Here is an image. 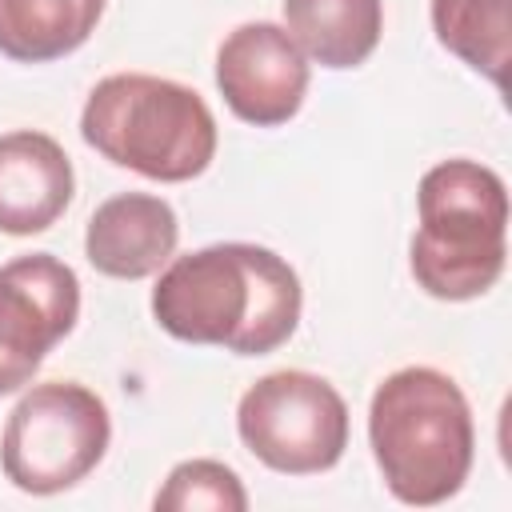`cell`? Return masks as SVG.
Wrapping results in <instances>:
<instances>
[{
    "instance_id": "6da1fadb",
    "label": "cell",
    "mask_w": 512,
    "mask_h": 512,
    "mask_svg": "<svg viewBox=\"0 0 512 512\" xmlns=\"http://www.w3.org/2000/svg\"><path fill=\"white\" fill-rule=\"evenodd\" d=\"M300 308L304 292L292 264L244 240L172 256L152 288V316L168 336L236 356H268L288 344Z\"/></svg>"
},
{
    "instance_id": "7a4b0ae2",
    "label": "cell",
    "mask_w": 512,
    "mask_h": 512,
    "mask_svg": "<svg viewBox=\"0 0 512 512\" xmlns=\"http://www.w3.org/2000/svg\"><path fill=\"white\" fill-rule=\"evenodd\" d=\"M368 440L376 468L400 504H444L472 472V408L460 384L428 364L400 368L376 384Z\"/></svg>"
},
{
    "instance_id": "3957f363",
    "label": "cell",
    "mask_w": 512,
    "mask_h": 512,
    "mask_svg": "<svg viewBox=\"0 0 512 512\" xmlns=\"http://www.w3.org/2000/svg\"><path fill=\"white\" fill-rule=\"evenodd\" d=\"M420 228L408 248L416 284L436 300L484 296L508 256V188L476 160H440L416 188Z\"/></svg>"
},
{
    "instance_id": "277c9868",
    "label": "cell",
    "mask_w": 512,
    "mask_h": 512,
    "mask_svg": "<svg viewBox=\"0 0 512 512\" xmlns=\"http://www.w3.org/2000/svg\"><path fill=\"white\" fill-rule=\"evenodd\" d=\"M80 136L104 160L160 184H184L216 156V116L204 96L148 72L104 76L84 100Z\"/></svg>"
},
{
    "instance_id": "5b68a950",
    "label": "cell",
    "mask_w": 512,
    "mask_h": 512,
    "mask_svg": "<svg viewBox=\"0 0 512 512\" xmlns=\"http://www.w3.org/2000/svg\"><path fill=\"white\" fill-rule=\"evenodd\" d=\"M112 416L104 400L76 380L32 384L4 420L0 468L32 496H56L80 484L108 452Z\"/></svg>"
},
{
    "instance_id": "8992f818",
    "label": "cell",
    "mask_w": 512,
    "mask_h": 512,
    "mask_svg": "<svg viewBox=\"0 0 512 512\" xmlns=\"http://www.w3.org/2000/svg\"><path fill=\"white\" fill-rule=\"evenodd\" d=\"M244 448L284 476H316L348 448V404L316 372L284 368L260 376L236 404Z\"/></svg>"
},
{
    "instance_id": "52a82bcc",
    "label": "cell",
    "mask_w": 512,
    "mask_h": 512,
    "mask_svg": "<svg viewBox=\"0 0 512 512\" xmlns=\"http://www.w3.org/2000/svg\"><path fill=\"white\" fill-rule=\"evenodd\" d=\"M80 280L52 252L16 256L0 268V396L20 392L44 356L76 328Z\"/></svg>"
},
{
    "instance_id": "ba28073f",
    "label": "cell",
    "mask_w": 512,
    "mask_h": 512,
    "mask_svg": "<svg viewBox=\"0 0 512 512\" xmlns=\"http://www.w3.org/2000/svg\"><path fill=\"white\" fill-rule=\"evenodd\" d=\"M216 88L244 124H288L308 96V56L280 24L248 20L216 48Z\"/></svg>"
},
{
    "instance_id": "9c48e42d",
    "label": "cell",
    "mask_w": 512,
    "mask_h": 512,
    "mask_svg": "<svg viewBox=\"0 0 512 512\" xmlns=\"http://www.w3.org/2000/svg\"><path fill=\"white\" fill-rule=\"evenodd\" d=\"M180 220L164 196L120 192L104 200L84 232V256L100 276L144 280L176 256Z\"/></svg>"
},
{
    "instance_id": "30bf717a",
    "label": "cell",
    "mask_w": 512,
    "mask_h": 512,
    "mask_svg": "<svg viewBox=\"0 0 512 512\" xmlns=\"http://www.w3.org/2000/svg\"><path fill=\"white\" fill-rule=\"evenodd\" d=\"M72 192V160L48 132L16 128L0 136V232L32 236L52 228Z\"/></svg>"
},
{
    "instance_id": "8fae6325",
    "label": "cell",
    "mask_w": 512,
    "mask_h": 512,
    "mask_svg": "<svg viewBox=\"0 0 512 512\" xmlns=\"http://www.w3.org/2000/svg\"><path fill=\"white\" fill-rule=\"evenodd\" d=\"M284 32L320 68L364 64L384 32L380 0H284Z\"/></svg>"
},
{
    "instance_id": "7c38bea8",
    "label": "cell",
    "mask_w": 512,
    "mask_h": 512,
    "mask_svg": "<svg viewBox=\"0 0 512 512\" xmlns=\"http://www.w3.org/2000/svg\"><path fill=\"white\" fill-rule=\"evenodd\" d=\"M108 0H0V52L16 64H48L76 52Z\"/></svg>"
},
{
    "instance_id": "4fadbf2b",
    "label": "cell",
    "mask_w": 512,
    "mask_h": 512,
    "mask_svg": "<svg viewBox=\"0 0 512 512\" xmlns=\"http://www.w3.org/2000/svg\"><path fill=\"white\" fill-rule=\"evenodd\" d=\"M436 40L504 88L512 60V0H432Z\"/></svg>"
},
{
    "instance_id": "5bb4252c",
    "label": "cell",
    "mask_w": 512,
    "mask_h": 512,
    "mask_svg": "<svg viewBox=\"0 0 512 512\" xmlns=\"http://www.w3.org/2000/svg\"><path fill=\"white\" fill-rule=\"evenodd\" d=\"M164 512H244L248 508V492L240 484V476L220 464V460H184L168 472L164 488L152 500Z\"/></svg>"
}]
</instances>
